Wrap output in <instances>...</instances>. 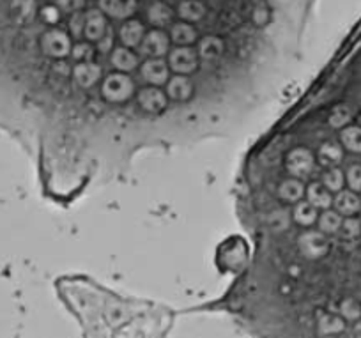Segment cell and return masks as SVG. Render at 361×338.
<instances>
[{
    "instance_id": "6da1fadb",
    "label": "cell",
    "mask_w": 361,
    "mask_h": 338,
    "mask_svg": "<svg viewBox=\"0 0 361 338\" xmlns=\"http://www.w3.org/2000/svg\"><path fill=\"white\" fill-rule=\"evenodd\" d=\"M103 97L110 103H123L128 101L135 92V83L124 73H114V75L106 76L102 87Z\"/></svg>"
},
{
    "instance_id": "7a4b0ae2",
    "label": "cell",
    "mask_w": 361,
    "mask_h": 338,
    "mask_svg": "<svg viewBox=\"0 0 361 338\" xmlns=\"http://www.w3.org/2000/svg\"><path fill=\"white\" fill-rule=\"evenodd\" d=\"M41 50L51 59H64L71 54V40L64 30H47L41 37Z\"/></svg>"
},
{
    "instance_id": "3957f363",
    "label": "cell",
    "mask_w": 361,
    "mask_h": 338,
    "mask_svg": "<svg viewBox=\"0 0 361 338\" xmlns=\"http://www.w3.org/2000/svg\"><path fill=\"white\" fill-rule=\"evenodd\" d=\"M315 169V158L308 149L298 147L287 155V170L293 177L305 179L310 176Z\"/></svg>"
},
{
    "instance_id": "277c9868",
    "label": "cell",
    "mask_w": 361,
    "mask_h": 338,
    "mask_svg": "<svg viewBox=\"0 0 361 338\" xmlns=\"http://www.w3.org/2000/svg\"><path fill=\"white\" fill-rule=\"evenodd\" d=\"M199 66V54L190 47H179L170 52L169 68L177 75H190Z\"/></svg>"
},
{
    "instance_id": "5b68a950",
    "label": "cell",
    "mask_w": 361,
    "mask_h": 338,
    "mask_svg": "<svg viewBox=\"0 0 361 338\" xmlns=\"http://www.w3.org/2000/svg\"><path fill=\"white\" fill-rule=\"evenodd\" d=\"M301 253H303L307 259H321L322 255H326L328 252V239H326L324 232L321 231H308L305 234H301L300 241H298Z\"/></svg>"
},
{
    "instance_id": "8992f818",
    "label": "cell",
    "mask_w": 361,
    "mask_h": 338,
    "mask_svg": "<svg viewBox=\"0 0 361 338\" xmlns=\"http://www.w3.org/2000/svg\"><path fill=\"white\" fill-rule=\"evenodd\" d=\"M170 40L161 30H152L144 36L140 43V52L149 59H161L169 52Z\"/></svg>"
},
{
    "instance_id": "52a82bcc",
    "label": "cell",
    "mask_w": 361,
    "mask_h": 338,
    "mask_svg": "<svg viewBox=\"0 0 361 338\" xmlns=\"http://www.w3.org/2000/svg\"><path fill=\"white\" fill-rule=\"evenodd\" d=\"M99 9L110 18L126 20L137 11V0H99Z\"/></svg>"
},
{
    "instance_id": "ba28073f",
    "label": "cell",
    "mask_w": 361,
    "mask_h": 338,
    "mask_svg": "<svg viewBox=\"0 0 361 338\" xmlns=\"http://www.w3.org/2000/svg\"><path fill=\"white\" fill-rule=\"evenodd\" d=\"M106 20L105 13L102 9H90L85 13V29L83 34L89 41H99L106 32Z\"/></svg>"
},
{
    "instance_id": "9c48e42d",
    "label": "cell",
    "mask_w": 361,
    "mask_h": 338,
    "mask_svg": "<svg viewBox=\"0 0 361 338\" xmlns=\"http://www.w3.org/2000/svg\"><path fill=\"white\" fill-rule=\"evenodd\" d=\"M169 66L161 59H149L144 66H142L140 73L142 78L149 82L151 85H163L169 80Z\"/></svg>"
},
{
    "instance_id": "30bf717a",
    "label": "cell",
    "mask_w": 361,
    "mask_h": 338,
    "mask_svg": "<svg viewBox=\"0 0 361 338\" xmlns=\"http://www.w3.org/2000/svg\"><path fill=\"white\" fill-rule=\"evenodd\" d=\"M73 76H75L76 83H78L82 89H89V87L94 85L99 78H102V68L94 62H78L73 69Z\"/></svg>"
},
{
    "instance_id": "8fae6325",
    "label": "cell",
    "mask_w": 361,
    "mask_h": 338,
    "mask_svg": "<svg viewBox=\"0 0 361 338\" xmlns=\"http://www.w3.org/2000/svg\"><path fill=\"white\" fill-rule=\"evenodd\" d=\"M333 205L342 216H354L361 209V198L353 190L336 191V197L333 198Z\"/></svg>"
},
{
    "instance_id": "7c38bea8",
    "label": "cell",
    "mask_w": 361,
    "mask_h": 338,
    "mask_svg": "<svg viewBox=\"0 0 361 338\" xmlns=\"http://www.w3.org/2000/svg\"><path fill=\"white\" fill-rule=\"evenodd\" d=\"M138 104L144 108L145 111H159L166 107V96L163 90L158 87H147L138 92Z\"/></svg>"
},
{
    "instance_id": "4fadbf2b",
    "label": "cell",
    "mask_w": 361,
    "mask_h": 338,
    "mask_svg": "<svg viewBox=\"0 0 361 338\" xmlns=\"http://www.w3.org/2000/svg\"><path fill=\"white\" fill-rule=\"evenodd\" d=\"M145 36V29L138 20H128L119 29V40L123 47H140L142 40Z\"/></svg>"
},
{
    "instance_id": "5bb4252c",
    "label": "cell",
    "mask_w": 361,
    "mask_h": 338,
    "mask_svg": "<svg viewBox=\"0 0 361 338\" xmlns=\"http://www.w3.org/2000/svg\"><path fill=\"white\" fill-rule=\"evenodd\" d=\"M166 92L172 99L176 101H186L193 92V83L190 82L188 76L177 75L173 78L169 80V85H166Z\"/></svg>"
},
{
    "instance_id": "9a60e30c",
    "label": "cell",
    "mask_w": 361,
    "mask_h": 338,
    "mask_svg": "<svg viewBox=\"0 0 361 338\" xmlns=\"http://www.w3.org/2000/svg\"><path fill=\"white\" fill-rule=\"evenodd\" d=\"M307 197L308 202H310L312 205H315L317 209H329L333 205L331 191H329L322 183L310 184L307 190Z\"/></svg>"
},
{
    "instance_id": "2e32d148",
    "label": "cell",
    "mask_w": 361,
    "mask_h": 338,
    "mask_svg": "<svg viewBox=\"0 0 361 338\" xmlns=\"http://www.w3.org/2000/svg\"><path fill=\"white\" fill-rule=\"evenodd\" d=\"M112 64L114 68L119 69L121 73H130L138 66V59L128 47L116 48V50L112 52Z\"/></svg>"
},
{
    "instance_id": "e0dca14e",
    "label": "cell",
    "mask_w": 361,
    "mask_h": 338,
    "mask_svg": "<svg viewBox=\"0 0 361 338\" xmlns=\"http://www.w3.org/2000/svg\"><path fill=\"white\" fill-rule=\"evenodd\" d=\"M197 54L204 59V61H216L221 54H224V41L216 36H206L199 43V52Z\"/></svg>"
},
{
    "instance_id": "ac0fdd59",
    "label": "cell",
    "mask_w": 361,
    "mask_h": 338,
    "mask_svg": "<svg viewBox=\"0 0 361 338\" xmlns=\"http://www.w3.org/2000/svg\"><path fill=\"white\" fill-rule=\"evenodd\" d=\"M170 37H172L173 43L179 44V47H186V44L195 43L197 30L193 29L190 23L179 22L176 23V25H172V29H170Z\"/></svg>"
},
{
    "instance_id": "d6986e66",
    "label": "cell",
    "mask_w": 361,
    "mask_h": 338,
    "mask_svg": "<svg viewBox=\"0 0 361 338\" xmlns=\"http://www.w3.org/2000/svg\"><path fill=\"white\" fill-rule=\"evenodd\" d=\"M177 11L185 22H199L206 15V8L200 0H183Z\"/></svg>"
},
{
    "instance_id": "ffe728a7",
    "label": "cell",
    "mask_w": 361,
    "mask_h": 338,
    "mask_svg": "<svg viewBox=\"0 0 361 338\" xmlns=\"http://www.w3.org/2000/svg\"><path fill=\"white\" fill-rule=\"evenodd\" d=\"M279 195L282 200L286 202H298L303 198L305 195V184L301 183L298 177H293V179H287L280 184Z\"/></svg>"
},
{
    "instance_id": "44dd1931",
    "label": "cell",
    "mask_w": 361,
    "mask_h": 338,
    "mask_svg": "<svg viewBox=\"0 0 361 338\" xmlns=\"http://www.w3.org/2000/svg\"><path fill=\"white\" fill-rule=\"evenodd\" d=\"M147 18H149V22L152 23V25L166 27V25H170V23H172L173 11L169 8V6L163 4V2H154V4L149 8Z\"/></svg>"
},
{
    "instance_id": "7402d4cb",
    "label": "cell",
    "mask_w": 361,
    "mask_h": 338,
    "mask_svg": "<svg viewBox=\"0 0 361 338\" xmlns=\"http://www.w3.org/2000/svg\"><path fill=\"white\" fill-rule=\"evenodd\" d=\"M319 159L322 165L326 167H336L343 159V149L342 145L336 142H326L322 147L319 149Z\"/></svg>"
},
{
    "instance_id": "603a6c76",
    "label": "cell",
    "mask_w": 361,
    "mask_h": 338,
    "mask_svg": "<svg viewBox=\"0 0 361 338\" xmlns=\"http://www.w3.org/2000/svg\"><path fill=\"white\" fill-rule=\"evenodd\" d=\"M13 11L18 22L30 23L39 13L36 0H13Z\"/></svg>"
},
{
    "instance_id": "cb8c5ba5",
    "label": "cell",
    "mask_w": 361,
    "mask_h": 338,
    "mask_svg": "<svg viewBox=\"0 0 361 338\" xmlns=\"http://www.w3.org/2000/svg\"><path fill=\"white\" fill-rule=\"evenodd\" d=\"M317 327L321 334H338L345 330V322H343V317L322 313V315H319Z\"/></svg>"
},
{
    "instance_id": "d4e9b609",
    "label": "cell",
    "mask_w": 361,
    "mask_h": 338,
    "mask_svg": "<svg viewBox=\"0 0 361 338\" xmlns=\"http://www.w3.org/2000/svg\"><path fill=\"white\" fill-rule=\"evenodd\" d=\"M319 229L324 234H336L340 231V225H342V215L338 211H331V209H324L321 216L317 218Z\"/></svg>"
},
{
    "instance_id": "484cf974",
    "label": "cell",
    "mask_w": 361,
    "mask_h": 338,
    "mask_svg": "<svg viewBox=\"0 0 361 338\" xmlns=\"http://www.w3.org/2000/svg\"><path fill=\"white\" fill-rule=\"evenodd\" d=\"M319 215H317V207L312 205L310 202H298L296 209H294V219H296L300 225L303 227H310L317 222Z\"/></svg>"
},
{
    "instance_id": "4316f807",
    "label": "cell",
    "mask_w": 361,
    "mask_h": 338,
    "mask_svg": "<svg viewBox=\"0 0 361 338\" xmlns=\"http://www.w3.org/2000/svg\"><path fill=\"white\" fill-rule=\"evenodd\" d=\"M340 140H342V145L347 149V151L361 155V128L360 126L342 128Z\"/></svg>"
},
{
    "instance_id": "83f0119b",
    "label": "cell",
    "mask_w": 361,
    "mask_h": 338,
    "mask_svg": "<svg viewBox=\"0 0 361 338\" xmlns=\"http://www.w3.org/2000/svg\"><path fill=\"white\" fill-rule=\"evenodd\" d=\"M350 117H353V114H350L349 107L338 104V107L333 108L331 116H329V126L335 128V130H342V128L349 126Z\"/></svg>"
},
{
    "instance_id": "f1b7e54d",
    "label": "cell",
    "mask_w": 361,
    "mask_h": 338,
    "mask_svg": "<svg viewBox=\"0 0 361 338\" xmlns=\"http://www.w3.org/2000/svg\"><path fill=\"white\" fill-rule=\"evenodd\" d=\"M343 183H345V176H343L342 170L336 169V167H329L328 172L322 176V184H324L329 191H335V193L342 190Z\"/></svg>"
},
{
    "instance_id": "f546056e",
    "label": "cell",
    "mask_w": 361,
    "mask_h": 338,
    "mask_svg": "<svg viewBox=\"0 0 361 338\" xmlns=\"http://www.w3.org/2000/svg\"><path fill=\"white\" fill-rule=\"evenodd\" d=\"M345 239H356L361 236V219L354 218V216H347L345 219H342V225H340V231Z\"/></svg>"
},
{
    "instance_id": "4dcf8cb0",
    "label": "cell",
    "mask_w": 361,
    "mask_h": 338,
    "mask_svg": "<svg viewBox=\"0 0 361 338\" xmlns=\"http://www.w3.org/2000/svg\"><path fill=\"white\" fill-rule=\"evenodd\" d=\"M340 315L345 320H350V322H356L361 317V305L354 299H343L342 305H340Z\"/></svg>"
},
{
    "instance_id": "1f68e13d",
    "label": "cell",
    "mask_w": 361,
    "mask_h": 338,
    "mask_svg": "<svg viewBox=\"0 0 361 338\" xmlns=\"http://www.w3.org/2000/svg\"><path fill=\"white\" fill-rule=\"evenodd\" d=\"M345 181L350 190L356 191V193H361V165H350L347 169Z\"/></svg>"
},
{
    "instance_id": "d6a6232c",
    "label": "cell",
    "mask_w": 361,
    "mask_h": 338,
    "mask_svg": "<svg viewBox=\"0 0 361 338\" xmlns=\"http://www.w3.org/2000/svg\"><path fill=\"white\" fill-rule=\"evenodd\" d=\"M94 55V48L90 47L89 43H78L71 48V57L78 62L90 61Z\"/></svg>"
},
{
    "instance_id": "836d02e7",
    "label": "cell",
    "mask_w": 361,
    "mask_h": 338,
    "mask_svg": "<svg viewBox=\"0 0 361 338\" xmlns=\"http://www.w3.org/2000/svg\"><path fill=\"white\" fill-rule=\"evenodd\" d=\"M83 29H85V15L80 11L71 13V18H69V30L75 37H82Z\"/></svg>"
},
{
    "instance_id": "e575fe53",
    "label": "cell",
    "mask_w": 361,
    "mask_h": 338,
    "mask_svg": "<svg viewBox=\"0 0 361 338\" xmlns=\"http://www.w3.org/2000/svg\"><path fill=\"white\" fill-rule=\"evenodd\" d=\"M39 16L43 18V22L54 25V23H57L61 20V9L57 6H43L39 9Z\"/></svg>"
},
{
    "instance_id": "d590c367",
    "label": "cell",
    "mask_w": 361,
    "mask_h": 338,
    "mask_svg": "<svg viewBox=\"0 0 361 338\" xmlns=\"http://www.w3.org/2000/svg\"><path fill=\"white\" fill-rule=\"evenodd\" d=\"M57 8L62 13H76L83 8V0H57Z\"/></svg>"
},
{
    "instance_id": "8d00e7d4",
    "label": "cell",
    "mask_w": 361,
    "mask_h": 338,
    "mask_svg": "<svg viewBox=\"0 0 361 338\" xmlns=\"http://www.w3.org/2000/svg\"><path fill=\"white\" fill-rule=\"evenodd\" d=\"M112 44H114V32L112 29H106L105 36L98 41V50L102 52V54H109V52L112 50Z\"/></svg>"
},
{
    "instance_id": "74e56055",
    "label": "cell",
    "mask_w": 361,
    "mask_h": 338,
    "mask_svg": "<svg viewBox=\"0 0 361 338\" xmlns=\"http://www.w3.org/2000/svg\"><path fill=\"white\" fill-rule=\"evenodd\" d=\"M55 69H59L61 75H69V66L66 64V62H57V64H55Z\"/></svg>"
},
{
    "instance_id": "f35d334b",
    "label": "cell",
    "mask_w": 361,
    "mask_h": 338,
    "mask_svg": "<svg viewBox=\"0 0 361 338\" xmlns=\"http://www.w3.org/2000/svg\"><path fill=\"white\" fill-rule=\"evenodd\" d=\"M354 333H356L357 337H361V317L356 320V324H354Z\"/></svg>"
},
{
    "instance_id": "ab89813d",
    "label": "cell",
    "mask_w": 361,
    "mask_h": 338,
    "mask_svg": "<svg viewBox=\"0 0 361 338\" xmlns=\"http://www.w3.org/2000/svg\"><path fill=\"white\" fill-rule=\"evenodd\" d=\"M360 211H361V209H360Z\"/></svg>"
}]
</instances>
